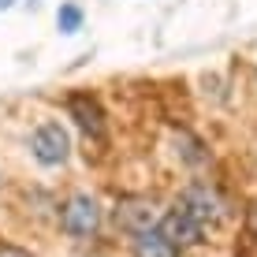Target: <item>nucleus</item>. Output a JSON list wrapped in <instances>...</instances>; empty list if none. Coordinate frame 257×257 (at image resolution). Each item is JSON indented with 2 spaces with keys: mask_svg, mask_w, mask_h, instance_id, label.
Instances as JSON below:
<instances>
[{
  "mask_svg": "<svg viewBox=\"0 0 257 257\" xmlns=\"http://www.w3.org/2000/svg\"><path fill=\"white\" fill-rule=\"evenodd\" d=\"M172 201H179V205L187 209L198 224H205L209 231H220V227H227L235 220L231 198H227V194L220 190L212 179H205V175H190V179L175 190Z\"/></svg>",
  "mask_w": 257,
  "mask_h": 257,
  "instance_id": "obj_2",
  "label": "nucleus"
},
{
  "mask_svg": "<svg viewBox=\"0 0 257 257\" xmlns=\"http://www.w3.org/2000/svg\"><path fill=\"white\" fill-rule=\"evenodd\" d=\"M127 250H131V257H187L172 238H164L161 231H157V227H153V231H142L135 238H127Z\"/></svg>",
  "mask_w": 257,
  "mask_h": 257,
  "instance_id": "obj_7",
  "label": "nucleus"
},
{
  "mask_svg": "<svg viewBox=\"0 0 257 257\" xmlns=\"http://www.w3.org/2000/svg\"><path fill=\"white\" fill-rule=\"evenodd\" d=\"M108 224V209L93 190H67L56 205V227L71 242H93Z\"/></svg>",
  "mask_w": 257,
  "mask_h": 257,
  "instance_id": "obj_1",
  "label": "nucleus"
},
{
  "mask_svg": "<svg viewBox=\"0 0 257 257\" xmlns=\"http://www.w3.org/2000/svg\"><path fill=\"white\" fill-rule=\"evenodd\" d=\"M164 216V205L153 198V194H119L108 205V227L123 238H135L142 231H153Z\"/></svg>",
  "mask_w": 257,
  "mask_h": 257,
  "instance_id": "obj_3",
  "label": "nucleus"
},
{
  "mask_svg": "<svg viewBox=\"0 0 257 257\" xmlns=\"http://www.w3.org/2000/svg\"><path fill=\"white\" fill-rule=\"evenodd\" d=\"M157 231H161L164 238H172L183 253L209 246V227L198 224V220H194L179 201H168V205H164V216H161V224H157Z\"/></svg>",
  "mask_w": 257,
  "mask_h": 257,
  "instance_id": "obj_6",
  "label": "nucleus"
},
{
  "mask_svg": "<svg viewBox=\"0 0 257 257\" xmlns=\"http://www.w3.org/2000/svg\"><path fill=\"white\" fill-rule=\"evenodd\" d=\"M67 119L78 127V135L86 138V146L93 149H108V112H104L101 97L90 90H71L64 97Z\"/></svg>",
  "mask_w": 257,
  "mask_h": 257,
  "instance_id": "obj_4",
  "label": "nucleus"
},
{
  "mask_svg": "<svg viewBox=\"0 0 257 257\" xmlns=\"http://www.w3.org/2000/svg\"><path fill=\"white\" fill-rule=\"evenodd\" d=\"M15 4V0H0V12H4V8H12Z\"/></svg>",
  "mask_w": 257,
  "mask_h": 257,
  "instance_id": "obj_11",
  "label": "nucleus"
},
{
  "mask_svg": "<svg viewBox=\"0 0 257 257\" xmlns=\"http://www.w3.org/2000/svg\"><path fill=\"white\" fill-rule=\"evenodd\" d=\"M175 157H179L183 164L190 168V172H201L205 164H212V153H209V146L201 142L194 131L183 127L179 135H175Z\"/></svg>",
  "mask_w": 257,
  "mask_h": 257,
  "instance_id": "obj_8",
  "label": "nucleus"
},
{
  "mask_svg": "<svg viewBox=\"0 0 257 257\" xmlns=\"http://www.w3.org/2000/svg\"><path fill=\"white\" fill-rule=\"evenodd\" d=\"M82 8L78 4H60V12H56V26H60V34H78L82 30Z\"/></svg>",
  "mask_w": 257,
  "mask_h": 257,
  "instance_id": "obj_9",
  "label": "nucleus"
},
{
  "mask_svg": "<svg viewBox=\"0 0 257 257\" xmlns=\"http://www.w3.org/2000/svg\"><path fill=\"white\" fill-rule=\"evenodd\" d=\"M30 157L41 168H64L71 157V135L60 119H41L30 131Z\"/></svg>",
  "mask_w": 257,
  "mask_h": 257,
  "instance_id": "obj_5",
  "label": "nucleus"
},
{
  "mask_svg": "<svg viewBox=\"0 0 257 257\" xmlns=\"http://www.w3.org/2000/svg\"><path fill=\"white\" fill-rule=\"evenodd\" d=\"M0 257H38V253H30V250H26V246H19V242L0 238Z\"/></svg>",
  "mask_w": 257,
  "mask_h": 257,
  "instance_id": "obj_10",
  "label": "nucleus"
}]
</instances>
